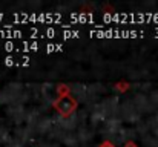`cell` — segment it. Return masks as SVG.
<instances>
[{
	"mask_svg": "<svg viewBox=\"0 0 158 147\" xmlns=\"http://www.w3.org/2000/svg\"><path fill=\"white\" fill-rule=\"evenodd\" d=\"M100 22L103 23H117V25H124V23H146V22H158V15L155 14H148V12H114V14H103L100 17Z\"/></svg>",
	"mask_w": 158,
	"mask_h": 147,
	"instance_id": "obj_1",
	"label": "cell"
},
{
	"mask_svg": "<svg viewBox=\"0 0 158 147\" xmlns=\"http://www.w3.org/2000/svg\"><path fill=\"white\" fill-rule=\"evenodd\" d=\"M15 23L25 25L28 22L31 23H45V25H61L64 20V15L60 12H40V14H28V12H15L12 15Z\"/></svg>",
	"mask_w": 158,
	"mask_h": 147,
	"instance_id": "obj_2",
	"label": "cell"
},
{
	"mask_svg": "<svg viewBox=\"0 0 158 147\" xmlns=\"http://www.w3.org/2000/svg\"><path fill=\"white\" fill-rule=\"evenodd\" d=\"M91 37L97 39H132V37H141L143 32L138 31H126V29H92L89 31Z\"/></svg>",
	"mask_w": 158,
	"mask_h": 147,
	"instance_id": "obj_3",
	"label": "cell"
},
{
	"mask_svg": "<svg viewBox=\"0 0 158 147\" xmlns=\"http://www.w3.org/2000/svg\"><path fill=\"white\" fill-rule=\"evenodd\" d=\"M2 49L6 52H29V51H39L40 43L39 42H6L2 45Z\"/></svg>",
	"mask_w": 158,
	"mask_h": 147,
	"instance_id": "obj_4",
	"label": "cell"
},
{
	"mask_svg": "<svg viewBox=\"0 0 158 147\" xmlns=\"http://www.w3.org/2000/svg\"><path fill=\"white\" fill-rule=\"evenodd\" d=\"M68 17L72 20L71 23L75 25V23H89V25H97V20L94 17V14H75V12H71L68 14Z\"/></svg>",
	"mask_w": 158,
	"mask_h": 147,
	"instance_id": "obj_5",
	"label": "cell"
},
{
	"mask_svg": "<svg viewBox=\"0 0 158 147\" xmlns=\"http://www.w3.org/2000/svg\"><path fill=\"white\" fill-rule=\"evenodd\" d=\"M25 35V32L23 31H20V29H6V28H0V39H5V40H19V39H22Z\"/></svg>",
	"mask_w": 158,
	"mask_h": 147,
	"instance_id": "obj_6",
	"label": "cell"
},
{
	"mask_svg": "<svg viewBox=\"0 0 158 147\" xmlns=\"http://www.w3.org/2000/svg\"><path fill=\"white\" fill-rule=\"evenodd\" d=\"M3 64H6V66H28L29 64V58L28 57H23V58H20V60H15V58H12V57H6L5 60H3Z\"/></svg>",
	"mask_w": 158,
	"mask_h": 147,
	"instance_id": "obj_7",
	"label": "cell"
},
{
	"mask_svg": "<svg viewBox=\"0 0 158 147\" xmlns=\"http://www.w3.org/2000/svg\"><path fill=\"white\" fill-rule=\"evenodd\" d=\"M61 37L63 39H77V37H80V32L78 31H72V29H63L61 31Z\"/></svg>",
	"mask_w": 158,
	"mask_h": 147,
	"instance_id": "obj_8",
	"label": "cell"
},
{
	"mask_svg": "<svg viewBox=\"0 0 158 147\" xmlns=\"http://www.w3.org/2000/svg\"><path fill=\"white\" fill-rule=\"evenodd\" d=\"M55 51H63V45H46V52H55Z\"/></svg>",
	"mask_w": 158,
	"mask_h": 147,
	"instance_id": "obj_9",
	"label": "cell"
},
{
	"mask_svg": "<svg viewBox=\"0 0 158 147\" xmlns=\"http://www.w3.org/2000/svg\"><path fill=\"white\" fill-rule=\"evenodd\" d=\"M3 17H5V15H3V14H2V12H0V22H2V20H3Z\"/></svg>",
	"mask_w": 158,
	"mask_h": 147,
	"instance_id": "obj_10",
	"label": "cell"
}]
</instances>
